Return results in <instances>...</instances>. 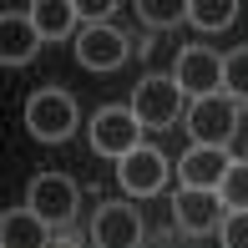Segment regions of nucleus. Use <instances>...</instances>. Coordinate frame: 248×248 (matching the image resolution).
Instances as JSON below:
<instances>
[{"mask_svg":"<svg viewBox=\"0 0 248 248\" xmlns=\"http://www.w3.org/2000/svg\"><path fill=\"white\" fill-rule=\"evenodd\" d=\"M26 127L36 142H66L76 127H81V111H76V96L61 92V86H41L26 101Z\"/></svg>","mask_w":248,"mask_h":248,"instance_id":"1","label":"nucleus"},{"mask_svg":"<svg viewBox=\"0 0 248 248\" xmlns=\"http://www.w3.org/2000/svg\"><path fill=\"white\" fill-rule=\"evenodd\" d=\"M132 117L142 122V132H167L177 117H187V92L172 76H142L132 92Z\"/></svg>","mask_w":248,"mask_h":248,"instance_id":"2","label":"nucleus"},{"mask_svg":"<svg viewBox=\"0 0 248 248\" xmlns=\"http://www.w3.org/2000/svg\"><path fill=\"white\" fill-rule=\"evenodd\" d=\"M187 137H193V147H228L238 137V101L223 92L187 101Z\"/></svg>","mask_w":248,"mask_h":248,"instance_id":"3","label":"nucleus"},{"mask_svg":"<svg viewBox=\"0 0 248 248\" xmlns=\"http://www.w3.org/2000/svg\"><path fill=\"white\" fill-rule=\"evenodd\" d=\"M86 142H92L96 157L122 162V157H132L142 147V122L132 117V107H101L92 117V127H86Z\"/></svg>","mask_w":248,"mask_h":248,"instance_id":"4","label":"nucleus"},{"mask_svg":"<svg viewBox=\"0 0 248 248\" xmlns=\"http://www.w3.org/2000/svg\"><path fill=\"white\" fill-rule=\"evenodd\" d=\"M26 208L36 218H46L51 228H66L76 218V208H81V193H76V183L66 172H36L26 187Z\"/></svg>","mask_w":248,"mask_h":248,"instance_id":"5","label":"nucleus"},{"mask_svg":"<svg viewBox=\"0 0 248 248\" xmlns=\"http://www.w3.org/2000/svg\"><path fill=\"white\" fill-rule=\"evenodd\" d=\"M172 81L187 92V101L218 96L223 92V56L213 46H183L177 51V66H172Z\"/></svg>","mask_w":248,"mask_h":248,"instance_id":"6","label":"nucleus"},{"mask_svg":"<svg viewBox=\"0 0 248 248\" xmlns=\"http://www.w3.org/2000/svg\"><path fill=\"white\" fill-rule=\"evenodd\" d=\"M172 172H177V167L167 162L157 147H147V142H142L132 157H122V162H117V183H122V193H127V198H157Z\"/></svg>","mask_w":248,"mask_h":248,"instance_id":"7","label":"nucleus"},{"mask_svg":"<svg viewBox=\"0 0 248 248\" xmlns=\"http://www.w3.org/2000/svg\"><path fill=\"white\" fill-rule=\"evenodd\" d=\"M132 56V41L117 26H81L76 31V61L86 71H122Z\"/></svg>","mask_w":248,"mask_h":248,"instance_id":"8","label":"nucleus"},{"mask_svg":"<svg viewBox=\"0 0 248 248\" xmlns=\"http://www.w3.org/2000/svg\"><path fill=\"white\" fill-rule=\"evenodd\" d=\"M92 243L96 248H142V213L132 202H101L92 213Z\"/></svg>","mask_w":248,"mask_h":248,"instance_id":"9","label":"nucleus"},{"mask_svg":"<svg viewBox=\"0 0 248 248\" xmlns=\"http://www.w3.org/2000/svg\"><path fill=\"white\" fill-rule=\"evenodd\" d=\"M233 167V152L228 147H187L177 157V183L183 187H202V193H218L223 177Z\"/></svg>","mask_w":248,"mask_h":248,"instance_id":"10","label":"nucleus"},{"mask_svg":"<svg viewBox=\"0 0 248 248\" xmlns=\"http://www.w3.org/2000/svg\"><path fill=\"white\" fill-rule=\"evenodd\" d=\"M172 218L183 233H213L223 228V218H228V208H223L218 193H202V187H177L172 193Z\"/></svg>","mask_w":248,"mask_h":248,"instance_id":"11","label":"nucleus"},{"mask_svg":"<svg viewBox=\"0 0 248 248\" xmlns=\"http://www.w3.org/2000/svg\"><path fill=\"white\" fill-rule=\"evenodd\" d=\"M31 26H36L41 41H76V31H81V10H76V0H31L26 5Z\"/></svg>","mask_w":248,"mask_h":248,"instance_id":"12","label":"nucleus"},{"mask_svg":"<svg viewBox=\"0 0 248 248\" xmlns=\"http://www.w3.org/2000/svg\"><path fill=\"white\" fill-rule=\"evenodd\" d=\"M36 51H41V36H36V26H31V16L5 5L0 10V61L5 66H26Z\"/></svg>","mask_w":248,"mask_h":248,"instance_id":"13","label":"nucleus"},{"mask_svg":"<svg viewBox=\"0 0 248 248\" xmlns=\"http://www.w3.org/2000/svg\"><path fill=\"white\" fill-rule=\"evenodd\" d=\"M0 248H51V223L36 218L31 208L0 213Z\"/></svg>","mask_w":248,"mask_h":248,"instance_id":"14","label":"nucleus"},{"mask_svg":"<svg viewBox=\"0 0 248 248\" xmlns=\"http://www.w3.org/2000/svg\"><path fill=\"white\" fill-rule=\"evenodd\" d=\"M187 20L198 31H228L238 20V0H187Z\"/></svg>","mask_w":248,"mask_h":248,"instance_id":"15","label":"nucleus"},{"mask_svg":"<svg viewBox=\"0 0 248 248\" xmlns=\"http://www.w3.org/2000/svg\"><path fill=\"white\" fill-rule=\"evenodd\" d=\"M137 16L147 31H172L187 20V0H137Z\"/></svg>","mask_w":248,"mask_h":248,"instance_id":"16","label":"nucleus"},{"mask_svg":"<svg viewBox=\"0 0 248 248\" xmlns=\"http://www.w3.org/2000/svg\"><path fill=\"white\" fill-rule=\"evenodd\" d=\"M223 96H233L238 107L248 101V46L223 56Z\"/></svg>","mask_w":248,"mask_h":248,"instance_id":"17","label":"nucleus"},{"mask_svg":"<svg viewBox=\"0 0 248 248\" xmlns=\"http://www.w3.org/2000/svg\"><path fill=\"white\" fill-rule=\"evenodd\" d=\"M218 198H223L228 213H248V162H243V157H233V167H228V177H223Z\"/></svg>","mask_w":248,"mask_h":248,"instance_id":"18","label":"nucleus"},{"mask_svg":"<svg viewBox=\"0 0 248 248\" xmlns=\"http://www.w3.org/2000/svg\"><path fill=\"white\" fill-rule=\"evenodd\" d=\"M218 243L223 248H248V213H228V218H223Z\"/></svg>","mask_w":248,"mask_h":248,"instance_id":"19","label":"nucleus"},{"mask_svg":"<svg viewBox=\"0 0 248 248\" xmlns=\"http://www.w3.org/2000/svg\"><path fill=\"white\" fill-rule=\"evenodd\" d=\"M243 162H248V147H243Z\"/></svg>","mask_w":248,"mask_h":248,"instance_id":"20","label":"nucleus"}]
</instances>
